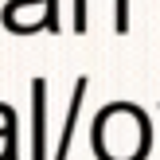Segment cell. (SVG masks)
<instances>
[{
  "label": "cell",
  "mask_w": 160,
  "mask_h": 160,
  "mask_svg": "<svg viewBox=\"0 0 160 160\" xmlns=\"http://www.w3.org/2000/svg\"><path fill=\"white\" fill-rule=\"evenodd\" d=\"M152 148L148 113L133 102H113L94 117V152L98 160H145Z\"/></svg>",
  "instance_id": "obj_1"
},
{
  "label": "cell",
  "mask_w": 160,
  "mask_h": 160,
  "mask_svg": "<svg viewBox=\"0 0 160 160\" xmlns=\"http://www.w3.org/2000/svg\"><path fill=\"white\" fill-rule=\"evenodd\" d=\"M31 129H35L31 160H47V82L43 78L31 82Z\"/></svg>",
  "instance_id": "obj_2"
},
{
  "label": "cell",
  "mask_w": 160,
  "mask_h": 160,
  "mask_svg": "<svg viewBox=\"0 0 160 160\" xmlns=\"http://www.w3.org/2000/svg\"><path fill=\"white\" fill-rule=\"evenodd\" d=\"M86 86H90V78L82 74V78L74 82V94H70V109H67V121H62V133H59V145H55V156H51V160H67V152H70V141H74V129H78V109H82Z\"/></svg>",
  "instance_id": "obj_3"
}]
</instances>
